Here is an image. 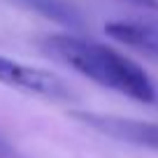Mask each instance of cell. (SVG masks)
<instances>
[{"instance_id": "6da1fadb", "label": "cell", "mask_w": 158, "mask_h": 158, "mask_svg": "<svg viewBox=\"0 0 158 158\" xmlns=\"http://www.w3.org/2000/svg\"><path fill=\"white\" fill-rule=\"evenodd\" d=\"M42 49L105 89L123 93L137 102H156V86L149 74L135 60L109 47L74 35H49L42 40Z\"/></svg>"}, {"instance_id": "7a4b0ae2", "label": "cell", "mask_w": 158, "mask_h": 158, "mask_svg": "<svg viewBox=\"0 0 158 158\" xmlns=\"http://www.w3.org/2000/svg\"><path fill=\"white\" fill-rule=\"evenodd\" d=\"M77 121L84 126L107 135L112 139L135 147H147L158 151V123L153 121H142V118H123V116H112V114H95V112H74L72 114Z\"/></svg>"}, {"instance_id": "3957f363", "label": "cell", "mask_w": 158, "mask_h": 158, "mask_svg": "<svg viewBox=\"0 0 158 158\" xmlns=\"http://www.w3.org/2000/svg\"><path fill=\"white\" fill-rule=\"evenodd\" d=\"M0 81L7 86H14V89H23L28 93L42 95V98H49V100L72 98L70 86L60 77H56L54 72L16 63V60L5 58V56H0Z\"/></svg>"}, {"instance_id": "277c9868", "label": "cell", "mask_w": 158, "mask_h": 158, "mask_svg": "<svg viewBox=\"0 0 158 158\" xmlns=\"http://www.w3.org/2000/svg\"><path fill=\"white\" fill-rule=\"evenodd\" d=\"M105 33L158 60V21H112L105 26Z\"/></svg>"}, {"instance_id": "5b68a950", "label": "cell", "mask_w": 158, "mask_h": 158, "mask_svg": "<svg viewBox=\"0 0 158 158\" xmlns=\"http://www.w3.org/2000/svg\"><path fill=\"white\" fill-rule=\"evenodd\" d=\"M19 2L60 26H70V28H79L81 26L79 10L72 2H68V0H19Z\"/></svg>"}, {"instance_id": "8992f818", "label": "cell", "mask_w": 158, "mask_h": 158, "mask_svg": "<svg viewBox=\"0 0 158 158\" xmlns=\"http://www.w3.org/2000/svg\"><path fill=\"white\" fill-rule=\"evenodd\" d=\"M0 158H19V156H16V151L7 144V139L2 137V135H0Z\"/></svg>"}, {"instance_id": "52a82bcc", "label": "cell", "mask_w": 158, "mask_h": 158, "mask_svg": "<svg viewBox=\"0 0 158 158\" xmlns=\"http://www.w3.org/2000/svg\"><path fill=\"white\" fill-rule=\"evenodd\" d=\"M126 2H133V5H139V7H151V10L158 7V0H126Z\"/></svg>"}]
</instances>
